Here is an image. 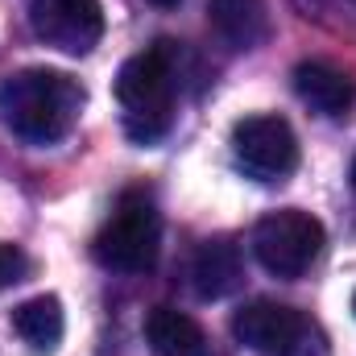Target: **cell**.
Listing matches in <instances>:
<instances>
[{"mask_svg":"<svg viewBox=\"0 0 356 356\" xmlns=\"http://www.w3.org/2000/svg\"><path fill=\"white\" fill-rule=\"evenodd\" d=\"M353 307H356V298H353Z\"/></svg>","mask_w":356,"mask_h":356,"instance_id":"17","label":"cell"},{"mask_svg":"<svg viewBox=\"0 0 356 356\" xmlns=\"http://www.w3.org/2000/svg\"><path fill=\"white\" fill-rule=\"evenodd\" d=\"M232 158L257 182H282L298 170V137L282 116H245L232 129Z\"/></svg>","mask_w":356,"mask_h":356,"instance_id":"5","label":"cell"},{"mask_svg":"<svg viewBox=\"0 0 356 356\" xmlns=\"http://www.w3.org/2000/svg\"><path fill=\"white\" fill-rule=\"evenodd\" d=\"M302 8V17H315V21H327L336 13V21H344L348 13L356 17V0H294Z\"/></svg>","mask_w":356,"mask_h":356,"instance_id":"14","label":"cell"},{"mask_svg":"<svg viewBox=\"0 0 356 356\" xmlns=\"http://www.w3.org/2000/svg\"><path fill=\"white\" fill-rule=\"evenodd\" d=\"M294 91L319 116H348V108L356 104L353 75L332 63H319V58H307L294 67Z\"/></svg>","mask_w":356,"mask_h":356,"instance_id":"8","label":"cell"},{"mask_svg":"<svg viewBox=\"0 0 356 356\" xmlns=\"http://www.w3.org/2000/svg\"><path fill=\"white\" fill-rule=\"evenodd\" d=\"M191 282H195V294L199 298H228L241 282H245V261H241V249L224 236L216 241H203L195 261H191Z\"/></svg>","mask_w":356,"mask_h":356,"instance_id":"9","label":"cell"},{"mask_svg":"<svg viewBox=\"0 0 356 356\" xmlns=\"http://www.w3.org/2000/svg\"><path fill=\"white\" fill-rule=\"evenodd\" d=\"M207 21L232 50H257L269 38L266 0H207Z\"/></svg>","mask_w":356,"mask_h":356,"instance_id":"10","label":"cell"},{"mask_svg":"<svg viewBox=\"0 0 356 356\" xmlns=\"http://www.w3.org/2000/svg\"><path fill=\"white\" fill-rule=\"evenodd\" d=\"M83 99L88 91L79 79L50 67H29L0 83V120L29 145H54L75 129Z\"/></svg>","mask_w":356,"mask_h":356,"instance_id":"1","label":"cell"},{"mask_svg":"<svg viewBox=\"0 0 356 356\" xmlns=\"http://www.w3.org/2000/svg\"><path fill=\"white\" fill-rule=\"evenodd\" d=\"M353 186H356V162H353Z\"/></svg>","mask_w":356,"mask_h":356,"instance_id":"16","label":"cell"},{"mask_svg":"<svg viewBox=\"0 0 356 356\" xmlns=\"http://www.w3.org/2000/svg\"><path fill=\"white\" fill-rule=\"evenodd\" d=\"M145 340L158 356H211L203 327L175 307H154L145 315Z\"/></svg>","mask_w":356,"mask_h":356,"instance_id":"12","label":"cell"},{"mask_svg":"<svg viewBox=\"0 0 356 356\" xmlns=\"http://www.w3.org/2000/svg\"><path fill=\"white\" fill-rule=\"evenodd\" d=\"M29 25L46 46L63 54H88L104 38V8L99 0H33Z\"/></svg>","mask_w":356,"mask_h":356,"instance_id":"7","label":"cell"},{"mask_svg":"<svg viewBox=\"0 0 356 356\" xmlns=\"http://www.w3.org/2000/svg\"><path fill=\"white\" fill-rule=\"evenodd\" d=\"M25 273H29V257H25V249H17V245L0 241V290H4V286L25 282Z\"/></svg>","mask_w":356,"mask_h":356,"instance_id":"13","label":"cell"},{"mask_svg":"<svg viewBox=\"0 0 356 356\" xmlns=\"http://www.w3.org/2000/svg\"><path fill=\"white\" fill-rule=\"evenodd\" d=\"M149 4H158V8H175L178 0H149Z\"/></svg>","mask_w":356,"mask_h":356,"instance_id":"15","label":"cell"},{"mask_svg":"<svg viewBox=\"0 0 356 356\" xmlns=\"http://www.w3.org/2000/svg\"><path fill=\"white\" fill-rule=\"evenodd\" d=\"M232 336L261 356H302L315 327L307 323L302 311H294L286 302L257 298V302H249L232 315Z\"/></svg>","mask_w":356,"mask_h":356,"instance_id":"6","label":"cell"},{"mask_svg":"<svg viewBox=\"0 0 356 356\" xmlns=\"http://www.w3.org/2000/svg\"><path fill=\"white\" fill-rule=\"evenodd\" d=\"M116 104L124 116V133L137 145H154L158 137H166V129L175 120V50H170V42H158L120 67Z\"/></svg>","mask_w":356,"mask_h":356,"instance_id":"2","label":"cell"},{"mask_svg":"<svg viewBox=\"0 0 356 356\" xmlns=\"http://www.w3.org/2000/svg\"><path fill=\"white\" fill-rule=\"evenodd\" d=\"M323 241H327L323 224L311 211H298V207L269 211L253 228V253L273 277H302L319 261Z\"/></svg>","mask_w":356,"mask_h":356,"instance_id":"4","label":"cell"},{"mask_svg":"<svg viewBox=\"0 0 356 356\" xmlns=\"http://www.w3.org/2000/svg\"><path fill=\"white\" fill-rule=\"evenodd\" d=\"M91 253L104 269L116 273H149L162 253V216L145 191H124L108 220L99 224Z\"/></svg>","mask_w":356,"mask_h":356,"instance_id":"3","label":"cell"},{"mask_svg":"<svg viewBox=\"0 0 356 356\" xmlns=\"http://www.w3.org/2000/svg\"><path fill=\"white\" fill-rule=\"evenodd\" d=\"M13 332L21 336V344L33 356H54L63 344V332H67L63 302L54 294H38V298L21 302L13 311Z\"/></svg>","mask_w":356,"mask_h":356,"instance_id":"11","label":"cell"}]
</instances>
